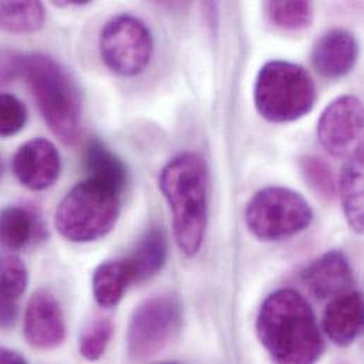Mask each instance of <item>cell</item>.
Returning a JSON list of instances; mask_svg holds the SVG:
<instances>
[{"instance_id": "obj_19", "label": "cell", "mask_w": 364, "mask_h": 364, "mask_svg": "<svg viewBox=\"0 0 364 364\" xmlns=\"http://www.w3.org/2000/svg\"><path fill=\"white\" fill-rule=\"evenodd\" d=\"M341 196L350 228L363 232V155L348 159L341 175Z\"/></svg>"}, {"instance_id": "obj_18", "label": "cell", "mask_w": 364, "mask_h": 364, "mask_svg": "<svg viewBox=\"0 0 364 364\" xmlns=\"http://www.w3.org/2000/svg\"><path fill=\"white\" fill-rule=\"evenodd\" d=\"M135 282H144L155 277L168 259V237L161 227H154L139 240L134 254L127 258Z\"/></svg>"}, {"instance_id": "obj_1", "label": "cell", "mask_w": 364, "mask_h": 364, "mask_svg": "<svg viewBox=\"0 0 364 364\" xmlns=\"http://www.w3.org/2000/svg\"><path fill=\"white\" fill-rule=\"evenodd\" d=\"M257 335L275 364H315L323 352L314 309L294 289L275 291L264 301Z\"/></svg>"}, {"instance_id": "obj_14", "label": "cell", "mask_w": 364, "mask_h": 364, "mask_svg": "<svg viewBox=\"0 0 364 364\" xmlns=\"http://www.w3.org/2000/svg\"><path fill=\"white\" fill-rule=\"evenodd\" d=\"M363 329V296L346 292L332 299L323 314V331L338 346H349Z\"/></svg>"}, {"instance_id": "obj_9", "label": "cell", "mask_w": 364, "mask_h": 364, "mask_svg": "<svg viewBox=\"0 0 364 364\" xmlns=\"http://www.w3.org/2000/svg\"><path fill=\"white\" fill-rule=\"evenodd\" d=\"M364 111L355 95H343L331 102L318 122L321 145L336 158L363 155Z\"/></svg>"}, {"instance_id": "obj_4", "label": "cell", "mask_w": 364, "mask_h": 364, "mask_svg": "<svg viewBox=\"0 0 364 364\" xmlns=\"http://www.w3.org/2000/svg\"><path fill=\"white\" fill-rule=\"evenodd\" d=\"M318 98L312 75L299 64L272 60L255 78L254 104L258 114L274 124L294 122L308 115Z\"/></svg>"}, {"instance_id": "obj_28", "label": "cell", "mask_w": 364, "mask_h": 364, "mask_svg": "<svg viewBox=\"0 0 364 364\" xmlns=\"http://www.w3.org/2000/svg\"><path fill=\"white\" fill-rule=\"evenodd\" d=\"M0 364H27L26 359L10 349H0Z\"/></svg>"}, {"instance_id": "obj_3", "label": "cell", "mask_w": 364, "mask_h": 364, "mask_svg": "<svg viewBox=\"0 0 364 364\" xmlns=\"http://www.w3.org/2000/svg\"><path fill=\"white\" fill-rule=\"evenodd\" d=\"M21 75L53 135L74 145L81 131L82 101L68 71L53 57L36 53L23 55Z\"/></svg>"}, {"instance_id": "obj_23", "label": "cell", "mask_w": 364, "mask_h": 364, "mask_svg": "<svg viewBox=\"0 0 364 364\" xmlns=\"http://www.w3.org/2000/svg\"><path fill=\"white\" fill-rule=\"evenodd\" d=\"M299 169L309 187L322 198L333 200L338 186L331 166L318 156H304L299 159Z\"/></svg>"}, {"instance_id": "obj_30", "label": "cell", "mask_w": 364, "mask_h": 364, "mask_svg": "<svg viewBox=\"0 0 364 364\" xmlns=\"http://www.w3.org/2000/svg\"><path fill=\"white\" fill-rule=\"evenodd\" d=\"M161 364H178V363H161Z\"/></svg>"}, {"instance_id": "obj_6", "label": "cell", "mask_w": 364, "mask_h": 364, "mask_svg": "<svg viewBox=\"0 0 364 364\" xmlns=\"http://www.w3.org/2000/svg\"><path fill=\"white\" fill-rule=\"evenodd\" d=\"M314 210L298 191L269 186L257 191L245 208L248 230L262 241H281L305 231Z\"/></svg>"}, {"instance_id": "obj_7", "label": "cell", "mask_w": 364, "mask_h": 364, "mask_svg": "<svg viewBox=\"0 0 364 364\" xmlns=\"http://www.w3.org/2000/svg\"><path fill=\"white\" fill-rule=\"evenodd\" d=\"M100 53L105 65L122 77L142 74L154 55V36L149 27L132 14L108 20L101 30Z\"/></svg>"}, {"instance_id": "obj_5", "label": "cell", "mask_w": 364, "mask_h": 364, "mask_svg": "<svg viewBox=\"0 0 364 364\" xmlns=\"http://www.w3.org/2000/svg\"><path fill=\"white\" fill-rule=\"evenodd\" d=\"M121 214V193L85 179L58 203L54 224L63 238L77 244L94 242L108 235Z\"/></svg>"}, {"instance_id": "obj_26", "label": "cell", "mask_w": 364, "mask_h": 364, "mask_svg": "<svg viewBox=\"0 0 364 364\" xmlns=\"http://www.w3.org/2000/svg\"><path fill=\"white\" fill-rule=\"evenodd\" d=\"M21 60L23 55L7 48H0V88L21 75Z\"/></svg>"}, {"instance_id": "obj_2", "label": "cell", "mask_w": 364, "mask_h": 364, "mask_svg": "<svg viewBox=\"0 0 364 364\" xmlns=\"http://www.w3.org/2000/svg\"><path fill=\"white\" fill-rule=\"evenodd\" d=\"M159 187L173 217V234L186 257H194L204 241L207 227L208 181L203 159L184 152L166 164Z\"/></svg>"}, {"instance_id": "obj_13", "label": "cell", "mask_w": 364, "mask_h": 364, "mask_svg": "<svg viewBox=\"0 0 364 364\" xmlns=\"http://www.w3.org/2000/svg\"><path fill=\"white\" fill-rule=\"evenodd\" d=\"M302 282L319 299L336 298L350 289L353 272L343 252L328 251L302 272Z\"/></svg>"}, {"instance_id": "obj_22", "label": "cell", "mask_w": 364, "mask_h": 364, "mask_svg": "<svg viewBox=\"0 0 364 364\" xmlns=\"http://www.w3.org/2000/svg\"><path fill=\"white\" fill-rule=\"evenodd\" d=\"M114 333V325L107 318H97L91 321L81 332L80 353L88 362L100 360Z\"/></svg>"}, {"instance_id": "obj_12", "label": "cell", "mask_w": 364, "mask_h": 364, "mask_svg": "<svg viewBox=\"0 0 364 364\" xmlns=\"http://www.w3.org/2000/svg\"><path fill=\"white\" fill-rule=\"evenodd\" d=\"M359 58V43L353 33L345 28H332L315 43L312 48L314 68L328 80L348 75Z\"/></svg>"}, {"instance_id": "obj_10", "label": "cell", "mask_w": 364, "mask_h": 364, "mask_svg": "<svg viewBox=\"0 0 364 364\" xmlns=\"http://www.w3.org/2000/svg\"><path fill=\"white\" fill-rule=\"evenodd\" d=\"M67 326L57 298L46 291H36L26 308L23 335L28 346L37 350H53L65 341Z\"/></svg>"}, {"instance_id": "obj_29", "label": "cell", "mask_w": 364, "mask_h": 364, "mask_svg": "<svg viewBox=\"0 0 364 364\" xmlns=\"http://www.w3.org/2000/svg\"><path fill=\"white\" fill-rule=\"evenodd\" d=\"M1 173H3V164H1V158H0V178H1Z\"/></svg>"}, {"instance_id": "obj_27", "label": "cell", "mask_w": 364, "mask_h": 364, "mask_svg": "<svg viewBox=\"0 0 364 364\" xmlns=\"http://www.w3.org/2000/svg\"><path fill=\"white\" fill-rule=\"evenodd\" d=\"M18 315L16 299L0 295V328H10Z\"/></svg>"}, {"instance_id": "obj_25", "label": "cell", "mask_w": 364, "mask_h": 364, "mask_svg": "<svg viewBox=\"0 0 364 364\" xmlns=\"http://www.w3.org/2000/svg\"><path fill=\"white\" fill-rule=\"evenodd\" d=\"M27 108L14 95L0 92V138L17 135L27 122Z\"/></svg>"}, {"instance_id": "obj_16", "label": "cell", "mask_w": 364, "mask_h": 364, "mask_svg": "<svg viewBox=\"0 0 364 364\" xmlns=\"http://www.w3.org/2000/svg\"><path fill=\"white\" fill-rule=\"evenodd\" d=\"M84 164L88 173L87 179L105 184L122 193L128 183V169L122 159L117 156L100 139H90L85 146Z\"/></svg>"}, {"instance_id": "obj_21", "label": "cell", "mask_w": 364, "mask_h": 364, "mask_svg": "<svg viewBox=\"0 0 364 364\" xmlns=\"http://www.w3.org/2000/svg\"><path fill=\"white\" fill-rule=\"evenodd\" d=\"M265 11L269 21L289 31L304 30L314 21V6L309 1H267Z\"/></svg>"}, {"instance_id": "obj_20", "label": "cell", "mask_w": 364, "mask_h": 364, "mask_svg": "<svg viewBox=\"0 0 364 364\" xmlns=\"http://www.w3.org/2000/svg\"><path fill=\"white\" fill-rule=\"evenodd\" d=\"M46 23L40 1H0V30L13 34L38 31Z\"/></svg>"}, {"instance_id": "obj_8", "label": "cell", "mask_w": 364, "mask_h": 364, "mask_svg": "<svg viewBox=\"0 0 364 364\" xmlns=\"http://www.w3.org/2000/svg\"><path fill=\"white\" fill-rule=\"evenodd\" d=\"M182 325V305L176 296L156 295L134 311L128 326V352L145 360L162 352Z\"/></svg>"}, {"instance_id": "obj_11", "label": "cell", "mask_w": 364, "mask_h": 364, "mask_svg": "<svg viewBox=\"0 0 364 364\" xmlns=\"http://www.w3.org/2000/svg\"><path fill=\"white\" fill-rule=\"evenodd\" d=\"M11 168L21 186L33 191H41L58 181L61 158L53 142L44 138H34L17 149Z\"/></svg>"}, {"instance_id": "obj_17", "label": "cell", "mask_w": 364, "mask_h": 364, "mask_svg": "<svg viewBox=\"0 0 364 364\" xmlns=\"http://www.w3.org/2000/svg\"><path fill=\"white\" fill-rule=\"evenodd\" d=\"M135 282L128 259H111L100 264L92 275V294L101 308H115L127 288Z\"/></svg>"}, {"instance_id": "obj_24", "label": "cell", "mask_w": 364, "mask_h": 364, "mask_svg": "<svg viewBox=\"0 0 364 364\" xmlns=\"http://www.w3.org/2000/svg\"><path fill=\"white\" fill-rule=\"evenodd\" d=\"M28 271L14 254L0 252V295L18 299L27 289Z\"/></svg>"}, {"instance_id": "obj_15", "label": "cell", "mask_w": 364, "mask_h": 364, "mask_svg": "<svg viewBox=\"0 0 364 364\" xmlns=\"http://www.w3.org/2000/svg\"><path fill=\"white\" fill-rule=\"evenodd\" d=\"M46 228L36 210L13 204L0 210V245L7 251H21L44 238Z\"/></svg>"}, {"instance_id": "obj_31", "label": "cell", "mask_w": 364, "mask_h": 364, "mask_svg": "<svg viewBox=\"0 0 364 364\" xmlns=\"http://www.w3.org/2000/svg\"><path fill=\"white\" fill-rule=\"evenodd\" d=\"M343 364H345V363H343Z\"/></svg>"}]
</instances>
